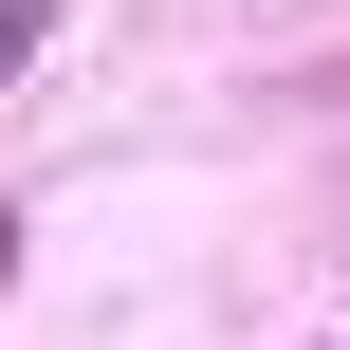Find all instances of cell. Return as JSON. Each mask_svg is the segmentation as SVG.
Wrapping results in <instances>:
<instances>
[{
  "label": "cell",
  "mask_w": 350,
  "mask_h": 350,
  "mask_svg": "<svg viewBox=\"0 0 350 350\" xmlns=\"http://www.w3.org/2000/svg\"><path fill=\"white\" fill-rule=\"evenodd\" d=\"M55 18H74V0H0V92L37 74V37H55Z\"/></svg>",
  "instance_id": "1"
}]
</instances>
